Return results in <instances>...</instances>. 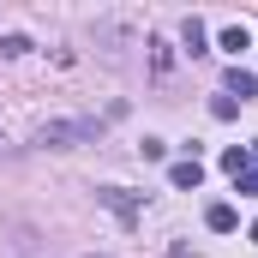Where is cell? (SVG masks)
Returning a JSON list of instances; mask_svg holds the SVG:
<instances>
[{
    "label": "cell",
    "instance_id": "ba28073f",
    "mask_svg": "<svg viewBox=\"0 0 258 258\" xmlns=\"http://www.w3.org/2000/svg\"><path fill=\"white\" fill-rule=\"evenodd\" d=\"M180 36H186V48H192V54H204V24H198V18H186V30H180Z\"/></svg>",
    "mask_w": 258,
    "mask_h": 258
},
{
    "label": "cell",
    "instance_id": "8fae6325",
    "mask_svg": "<svg viewBox=\"0 0 258 258\" xmlns=\"http://www.w3.org/2000/svg\"><path fill=\"white\" fill-rule=\"evenodd\" d=\"M234 186H240V192H258V168H246V174H234Z\"/></svg>",
    "mask_w": 258,
    "mask_h": 258
},
{
    "label": "cell",
    "instance_id": "52a82bcc",
    "mask_svg": "<svg viewBox=\"0 0 258 258\" xmlns=\"http://www.w3.org/2000/svg\"><path fill=\"white\" fill-rule=\"evenodd\" d=\"M222 168H228V174H246V168H252V150H222Z\"/></svg>",
    "mask_w": 258,
    "mask_h": 258
},
{
    "label": "cell",
    "instance_id": "3957f363",
    "mask_svg": "<svg viewBox=\"0 0 258 258\" xmlns=\"http://www.w3.org/2000/svg\"><path fill=\"white\" fill-rule=\"evenodd\" d=\"M168 180H174L180 192H198V180H204V168H198V156H186V162H174V168H168Z\"/></svg>",
    "mask_w": 258,
    "mask_h": 258
},
{
    "label": "cell",
    "instance_id": "8992f818",
    "mask_svg": "<svg viewBox=\"0 0 258 258\" xmlns=\"http://www.w3.org/2000/svg\"><path fill=\"white\" fill-rule=\"evenodd\" d=\"M222 48H228V54H240V48H252V36H246V24H228V30H222Z\"/></svg>",
    "mask_w": 258,
    "mask_h": 258
},
{
    "label": "cell",
    "instance_id": "30bf717a",
    "mask_svg": "<svg viewBox=\"0 0 258 258\" xmlns=\"http://www.w3.org/2000/svg\"><path fill=\"white\" fill-rule=\"evenodd\" d=\"M0 54L12 60V54H30V36H0Z\"/></svg>",
    "mask_w": 258,
    "mask_h": 258
},
{
    "label": "cell",
    "instance_id": "5bb4252c",
    "mask_svg": "<svg viewBox=\"0 0 258 258\" xmlns=\"http://www.w3.org/2000/svg\"><path fill=\"white\" fill-rule=\"evenodd\" d=\"M252 240H258V222H252Z\"/></svg>",
    "mask_w": 258,
    "mask_h": 258
},
{
    "label": "cell",
    "instance_id": "7c38bea8",
    "mask_svg": "<svg viewBox=\"0 0 258 258\" xmlns=\"http://www.w3.org/2000/svg\"><path fill=\"white\" fill-rule=\"evenodd\" d=\"M6 150H12V144H6V132H0V156H6Z\"/></svg>",
    "mask_w": 258,
    "mask_h": 258
},
{
    "label": "cell",
    "instance_id": "5b68a950",
    "mask_svg": "<svg viewBox=\"0 0 258 258\" xmlns=\"http://www.w3.org/2000/svg\"><path fill=\"white\" fill-rule=\"evenodd\" d=\"M228 90H234V96L246 102V96H258V78H252V72H240V66H234V72H228Z\"/></svg>",
    "mask_w": 258,
    "mask_h": 258
},
{
    "label": "cell",
    "instance_id": "4fadbf2b",
    "mask_svg": "<svg viewBox=\"0 0 258 258\" xmlns=\"http://www.w3.org/2000/svg\"><path fill=\"white\" fill-rule=\"evenodd\" d=\"M252 156H258V138H252Z\"/></svg>",
    "mask_w": 258,
    "mask_h": 258
},
{
    "label": "cell",
    "instance_id": "7a4b0ae2",
    "mask_svg": "<svg viewBox=\"0 0 258 258\" xmlns=\"http://www.w3.org/2000/svg\"><path fill=\"white\" fill-rule=\"evenodd\" d=\"M96 204H108L120 222H138V216H144V204H138L132 192H120V186H96Z\"/></svg>",
    "mask_w": 258,
    "mask_h": 258
},
{
    "label": "cell",
    "instance_id": "277c9868",
    "mask_svg": "<svg viewBox=\"0 0 258 258\" xmlns=\"http://www.w3.org/2000/svg\"><path fill=\"white\" fill-rule=\"evenodd\" d=\"M204 222H210L216 234H234V222H240V216H234V204H210V210H204Z\"/></svg>",
    "mask_w": 258,
    "mask_h": 258
},
{
    "label": "cell",
    "instance_id": "6da1fadb",
    "mask_svg": "<svg viewBox=\"0 0 258 258\" xmlns=\"http://www.w3.org/2000/svg\"><path fill=\"white\" fill-rule=\"evenodd\" d=\"M96 132H102L96 120H42L36 144H48V150H72V144H90Z\"/></svg>",
    "mask_w": 258,
    "mask_h": 258
},
{
    "label": "cell",
    "instance_id": "9a60e30c",
    "mask_svg": "<svg viewBox=\"0 0 258 258\" xmlns=\"http://www.w3.org/2000/svg\"><path fill=\"white\" fill-rule=\"evenodd\" d=\"M90 258H96V252H90Z\"/></svg>",
    "mask_w": 258,
    "mask_h": 258
},
{
    "label": "cell",
    "instance_id": "9c48e42d",
    "mask_svg": "<svg viewBox=\"0 0 258 258\" xmlns=\"http://www.w3.org/2000/svg\"><path fill=\"white\" fill-rule=\"evenodd\" d=\"M210 114H216V120H234V114H240V102H234V96H216V102H210Z\"/></svg>",
    "mask_w": 258,
    "mask_h": 258
}]
</instances>
